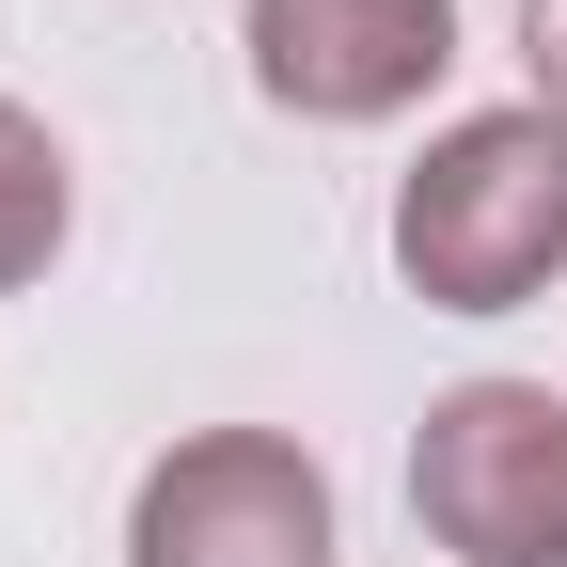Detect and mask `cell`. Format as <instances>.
Instances as JSON below:
<instances>
[{"label": "cell", "mask_w": 567, "mask_h": 567, "mask_svg": "<svg viewBox=\"0 0 567 567\" xmlns=\"http://www.w3.org/2000/svg\"><path fill=\"white\" fill-rule=\"evenodd\" d=\"M394 268H410L425 316H520L567 268V126L551 111L442 126L394 189Z\"/></svg>", "instance_id": "1"}, {"label": "cell", "mask_w": 567, "mask_h": 567, "mask_svg": "<svg viewBox=\"0 0 567 567\" xmlns=\"http://www.w3.org/2000/svg\"><path fill=\"white\" fill-rule=\"evenodd\" d=\"M410 520L457 567H567V394L551 379H457L410 442Z\"/></svg>", "instance_id": "2"}, {"label": "cell", "mask_w": 567, "mask_h": 567, "mask_svg": "<svg viewBox=\"0 0 567 567\" xmlns=\"http://www.w3.org/2000/svg\"><path fill=\"white\" fill-rule=\"evenodd\" d=\"M126 567H331V473L284 425H205L142 473Z\"/></svg>", "instance_id": "3"}, {"label": "cell", "mask_w": 567, "mask_h": 567, "mask_svg": "<svg viewBox=\"0 0 567 567\" xmlns=\"http://www.w3.org/2000/svg\"><path fill=\"white\" fill-rule=\"evenodd\" d=\"M252 95L300 126H379L457 63V0H252L237 17Z\"/></svg>", "instance_id": "4"}, {"label": "cell", "mask_w": 567, "mask_h": 567, "mask_svg": "<svg viewBox=\"0 0 567 567\" xmlns=\"http://www.w3.org/2000/svg\"><path fill=\"white\" fill-rule=\"evenodd\" d=\"M63 221H80V174H63V142L0 95V300H17V284H48Z\"/></svg>", "instance_id": "5"}, {"label": "cell", "mask_w": 567, "mask_h": 567, "mask_svg": "<svg viewBox=\"0 0 567 567\" xmlns=\"http://www.w3.org/2000/svg\"><path fill=\"white\" fill-rule=\"evenodd\" d=\"M520 63H536V111L567 126V0H520Z\"/></svg>", "instance_id": "6"}]
</instances>
